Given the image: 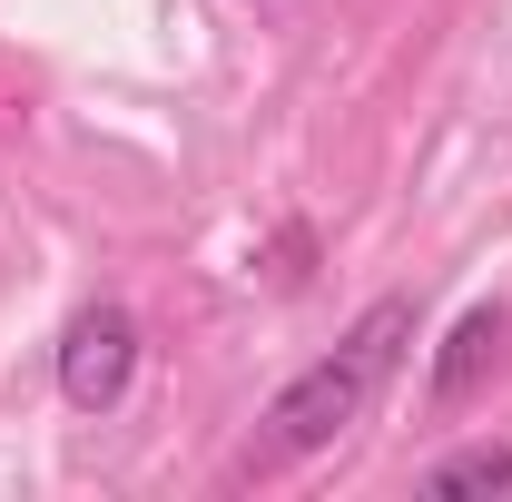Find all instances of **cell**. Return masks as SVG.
<instances>
[{
	"instance_id": "6da1fadb",
	"label": "cell",
	"mask_w": 512,
	"mask_h": 502,
	"mask_svg": "<svg viewBox=\"0 0 512 502\" xmlns=\"http://www.w3.org/2000/svg\"><path fill=\"white\" fill-rule=\"evenodd\" d=\"M404 335H414V296H375V306L345 325L335 355H316L306 375L266 404V424H276L266 443H276L286 463H306V453H325V443H345L365 414H375V394H384V375H394V355H404Z\"/></svg>"
},
{
	"instance_id": "7a4b0ae2",
	"label": "cell",
	"mask_w": 512,
	"mask_h": 502,
	"mask_svg": "<svg viewBox=\"0 0 512 502\" xmlns=\"http://www.w3.org/2000/svg\"><path fill=\"white\" fill-rule=\"evenodd\" d=\"M128 375H138V315L128 306L69 315V335H60V394L69 404H79V414H109L128 394Z\"/></svg>"
},
{
	"instance_id": "3957f363",
	"label": "cell",
	"mask_w": 512,
	"mask_h": 502,
	"mask_svg": "<svg viewBox=\"0 0 512 502\" xmlns=\"http://www.w3.org/2000/svg\"><path fill=\"white\" fill-rule=\"evenodd\" d=\"M493 365H503V306H473V315L444 335V355H434V404H463Z\"/></svg>"
},
{
	"instance_id": "277c9868",
	"label": "cell",
	"mask_w": 512,
	"mask_h": 502,
	"mask_svg": "<svg viewBox=\"0 0 512 502\" xmlns=\"http://www.w3.org/2000/svg\"><path fill=\"white\" fill-rule=\"evenodd\" d=\"M424 493H434V502H463V493H512V443H463V453H444V463L424 473Z\"/></svg>"
}]
</instances>
